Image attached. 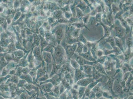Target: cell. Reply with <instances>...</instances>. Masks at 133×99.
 Instances as JSON below:
<instances>
[{"label":"cell","mask_w":133,"mask_h":99,"mask_svg":"<svg viewBox=\"0 0 133 99\" xmlns=\"http://www.w3.org/2000/svg\"><path fill=\"white\" fill-rule=\"evenodd\" d=\"M79 56L82 57L83 58H84V59H86V60H89L90 61H95V59H94V57H93L91 52L90 50L89 49L88 51L85 53H81V54H79Z\"/></svg>","instance_id":"cell-2"},{"label":"cell","mask_w":133,"mask_h":99,"mask_svg":"<svg viewBox=\"0 0 133 99\" xmlns=\"http://www.w3.org/2000/svg\"><path fill=\"white\" fill-rule=\"evenodd\" d=\"M106 1V5L108 6L111 9V5L112 3H113V2L112 1H113L111 0H108V1Z\"/></svg>","instance_id":"cell-21"},{"label":"cell","mask_w":133,"mask_h":99,"mask_svg":"<svg viewBox=\"0 0 133 99\" xmlns=\"http://www.w3.org/2000/svg\"><path fill=\"white\" fill-rule=\"evenodd\" d=\"M72 25H74L75 27H77V28H80L83 27H85L86 28L87 27H86V26H85V24H84L83 22V21H78L77 22H76L72 24ZM88 29L89 30L88 28Z\"/></svg>","instance_id":"cell-10"},{"label":"cell","mask_w":133,"mask_h":99,"mask_svg":"<svg viewBox=\"0 0 133 99\" xmlns=\"http://www.w3.org/2000/svg\"><path fill=\"white\" fill-rule=\"evenodd\" d=\"M113 48L114 49V52L116 56L122 54V52L118 47L116 46Z\"/></svg>","instance_id":"cell-15"},{"label":"cell","mask_w":133,"mask_h":99,"mask_svg":"<svg viewBox=\"0 0 133 99\" xmlns=\"http://www.w3.org/2000/svg\"><path fill=\"white\" fill-rule=\"evenodd\" d=\"M79 3H78L76 7H78L82 11H83L85 10V9L88 7L86 3L84 2L81 1Z\"/></svg>","instance_id":"cell-6"},{"label":"cell","mask_w":133,"mask_h":99,"mask_svg":"<svg viewBox=\"0 0 133 99\" xmlns=\"http://www.w3.org/2000/svg\"><path fill=\"white\" fill-rule=\"evenodd\" d=\"M104 54L103 51L102 50H99L97 51L96 52V56L98 57H100L102 56Z\"/></svg>","instance_id":"cell-18"},{"label":"cell","mask_w":133,"mask_h":99,"mask_svg":"<svg viewBox=\"0 0 133 99\" xmlns=\"http://www.w3.org/2000/svg\"><path fill=\"white\" fill-rule=\"evenodd\" d=\"M78 41H80V42L82 43L83 44L86 45L87 44L88 41L84 37L83 34H79V36L78 38Z\"/></svg>","instance_id":"cell-12"},{"label":"cell","mask_w":133,"mask_h":99,"mask_svg":"<svg viewBox=\"0 0 133 99\" xmlns=\"http://www.w3.org/2000/svg\"><path fill=\"white\" fill-rule=\"evenodd\" d=\"M99 24L102 25L103 26L104 28L105 34H104V38H107L108 37H109L110 35L111 32V31L112 28V27H109L108 26L104 25L103 24H102V23H101V24Z\"/></svg>","instance_id":"cell-4"},{"label":"cell","mask_w":133,"mask_h":99,"mask_svg":"<svg viewBox=\"0 0 133 99\" xmlns=\"http://www.w3.org/2000/svg\"><path fill=\"white\" fill-rule=\"evenodd\" d=\"M80 28H75L74 30L72 31V37L76 39H78V36L79 35V33H80Z\"/></svg>","instance_id":"cell-9"},{"label":"cell","mask_w":133,"mask_h":99,"mask_svg":"<svg viewBox=\"0 0 133 99\" xmlns=\"http://www.w3.org/2000/svg\"><path fill=\"white\" fill-rule=\"evenodd\" d=\"M105 40H106V42L110 44L111 45L113 48L116 46L115 39L113 37L109 36L108 38H106Z\"/></svg>","instance_id":"cell-8"},{"label":"cell","mask_w":133,"mask_h":99,"mask_svg":"<svg viewBox=\"0 0 133 99\" xmlns=\"http://www.w3.org/2000/svg\"><path fill=\"white\" fill-rule=\"evenodd\" d=\"M114 38L115 39L116 46L118 47L122 51V52H124V50H123L121 40L120 38L116 37H114Z\"/></svg>","instance_id":"cell-5"},{"label":"cell","mask_w":133,"mask_h":99,"mask_svg":"<svg viewBox=\"0 0 133 99\" xmlns=\"http://www.w3.org/2000/svg\"><path fill=\"white\" fill-rule=\"evenodd\" d=\"M77 44H75L72 46H69L67 48V52L69 56L71 57L74 55L77 47Z\"/></svg>","instance_id":"cell-3"},{"label":"cell","mask_w":133,"mask_h":99,"mask_svg":"<svg viewBox=\"0 0 133 99\" xmlns=\"http://www.w3.org/2000/svg\"><path fill=\"white\" fill-rule=\"evenodd\" d=\"M114 28L116 37L121 39L126 34V30L124 27H122V26H115Z\"/></svg>","instance_id":"cell-1"},{"label":"cell","mask_w":133,"mask_h":99,"mask_svg":"<svg viewBox=\"0 0 133 99\" xmlns=\"http://www.w3.org/2000/svg\"><path fill=\"white\" fill-rule=\"evenodd\" d=\"M90 17L89 15H85L82 18V19L83 20V22L84 24H86L88 23V21H89V19Z\"/></svg>","instance_id":"cell-17"},{"label":"cell","mask_w":133,"mask_h":99,"mask_svg":"<svg viewBox=\"0 0 133 99\" xmlns=\"http://www.w3.org/2000/svg\"><path fill=\"white\" fill-rule=\"evenodd\" d=\"M127 44V45L128 48H132L133 47V39L132 37H128L126 40Z\"/></svg>","instance_id":"cell-14"},{"label":"cell","mask_w":133,"mask_h":99,"mask_svg":"<svg viewBox=\"0 0 133 99\" xmlns=\"http://www.w3.org/2000/svg\"><path fill=\"white\" fill-rule=\"evenodd\" d=\"M111 6H112V13H113L114 15H115L119 11L120 8L115 3H112Z\"/></svg>","instance_id":"cell-13"},{"label":"cell","mask_w":133,"mask_h":99,"mask_svg":"<svg viewBox=\"0 0 133 99\" xmlns=\"http://www.w3.org/2000/svg\"><path fill=\"white\" fill-rule=\"evenodd\" d=\"M76 10L77 17L79 19H81L83 16H85L83 13L82 11L78 8L76 7Z\"/></svg>","instance_id":"cell-11"},{"label":"cell","mask_w":133,"mask_h":99,"mask_svg":"<svg viewBox=\"0 0 133 99\" xmlns=\"http://www.w3.org/2000/svg\"><path fill=\"white\" fill-rule=\"evenodd\" d=\"M104 55L105 56H107L109 54H112V53H114V50H104Z\"/></svg>","instance_id":"cell-19"},{"label":"cell","mask_w":133,"mask_h":99,"mask_svg":"<svg viewBox=\"0 0 133 99\" xmlns=\"http://www.w3.org/2000/svg\"><path fill=\"white\" fill-rule=\"evenodd\" d=\"M101 14L100 13H98L96 15V17H95V19L96 21L98 23H102L101 21Z\"/></svg>","instance_id":"cell-16"},{"label":"cell","mask_w":133,"mask_h":99,"mask_svg":"<svg viewBox=\"0 0 133 99\" xmlns=\"http://www.w3.org/2000/svg\"><path fill=\"white\" fill-rule=\"evenodd\" d=\"M133 18H130V17H127V19H126V21H127V23H128V24H129V25H131V26H132L133 25Z\"/></svg>","instance_id":"cell-20"},{"label":"cell","mask_w":133,"mask_h":99,"mask_svg":"<svg viewBox=\"0 0 133 99\" xmlns=\"http://www.w3.org/2000/svg\"><path fill=\"white\" fill-rule=\"evenodd\" d=\"M77 44L78 45L77 47L75 52L78 53V54H81L83 52V46L84 44L81 42H78Z\"/></svg>","instance_id":"cell-7"}]
</instances>
